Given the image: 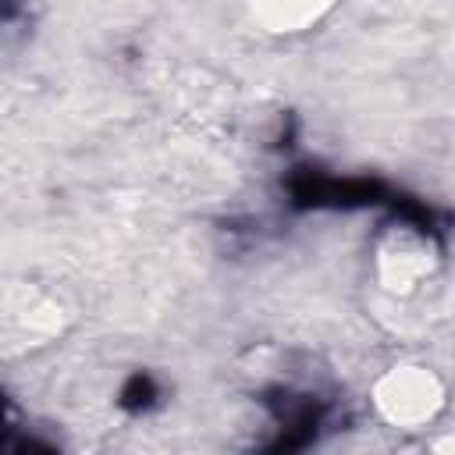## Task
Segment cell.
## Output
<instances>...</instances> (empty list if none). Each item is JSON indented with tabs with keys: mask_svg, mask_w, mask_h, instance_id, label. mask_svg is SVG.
<instances>
[{
	"mask_svg": "<svg viewBox=\"0 0 455 455\" xmlns=\"http://www.w3.org/2000/svg\"><path fill=\"white\" fill-rule=\"evenodd\" d=\"M263 4H267V11H274L277 18L291 21V18H309V14H316V7L327 4V0H263Z\"/></svg>",
	"mask_w": 455,
	"mask_h": 455,
	"instance_id": "cell-1",
	"label": "cell"
}]
</instances>
